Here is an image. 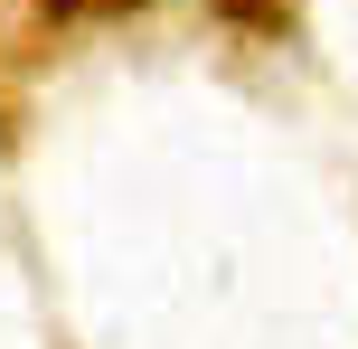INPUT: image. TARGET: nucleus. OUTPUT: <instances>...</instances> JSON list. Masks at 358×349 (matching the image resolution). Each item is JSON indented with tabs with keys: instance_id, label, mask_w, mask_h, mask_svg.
Here are the masks:
<instances>
[{
	"instance_id": "1",
	"label": "nucleus",
	"mask_w": 358,
	"mask_h": 349,
	"mask_svg": "<svg viewBox=\"0 0 358 349\" xmlns=\"http://www.w3.org/2000/svg\"><path fill=\"white\" fill-rule=\"evenodd\" d=\"M48 19H123V10H151V0H38Z\"/></svg>"
}]
</instances>
